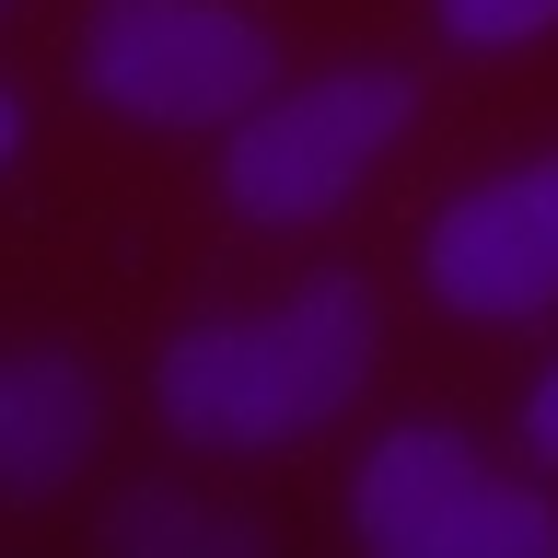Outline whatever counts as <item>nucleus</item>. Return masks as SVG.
Masks as SVG:
<instances>
[{"label":"nucleus","mask_w":558,"mask_h":558,"mask_svg":"<svg viewBox=\"0 0 558 558\" xmlns=\"http://www.w3.org/2000/svg\"><path fill=\"white\" fill-rule=\"evenodd\" d=\"M94 442H105V384L70 349H12L0 361V500L70 488Z\"/></svg>","instance_id":"obj_5"},{"label":"nucleus","mask_w":558,"mask_h":558,"mask_svg":"<svg viewBox=\"0 0 558 558\" xmlns=\"http://www.w3.org/2000/svg\"><path fill=\"white\" fill-rule=\"evenodd\" d=\"M279 82V47L244 0H94L82 94L129 129H233Z\"/></svg>","instance_id":"obj_2"},{"label":"nucleus","mask_w":558,"mask_h":558,"mask_svg":"<svg viewBox=\"0 0 558 558\" xmlns=\"http://www.w3.org/2000/svg\"><path fill=\"white\" fill-rule=\"evenodd\" d=\"M523 442H535V465H558V361H547V384L523 396Z\"/></svg>","instance_id":"obj_10"},{"label":"nucleus","mask_w":558,"mask_h":558,"mask_svg":"<svg viewBox=\"0 0 558 558\" xmlns=\"http://www.w3.org/2000/svg\"><path fill=\"white\" fill-rule=\"evenodd\" d=\"M12 151H24V105L0 94V163H12Z\"/></svg>","instance_id":"obj_12"},{"label":"nucleus","mask_w":558,"mask_h":558,"mask_svg":"<svg viewBox=\"0 0 558 558\" xmlns=\"http://www.w3.org/2000/svg\"><path fill=\"white\" fill-rule=\"evenodd\" d=\"M418 558H558V500L477 477L442 523H430V547H418Z\"/></svg>","instance_id":"obj_7"},{"label":"nucleus","mask_w":558,"mask_h":558,"mask_svg":"<svg viewBox=\"0 0 558 558\" xmlns=\"http://www.w3.org/2000/svg\"><path fill=\"white\" fill-rule=\"evenodd\" d=\"M523 186H535V209L558 221V151H547V163H523Z\"/></svg>","instance_id":"obj_11"},{"label":"nucleus","mask_w":558,"mask_h":558,"mask_svg":"<svg viewBox=\"0 0 558 558\" xmlns=\"http://www.w3.org/2000/svg\"><path fill=\"white\" fill-rule=\"evenodd\" d=\"M384 314L361 279H303L279 314H209L151 361V408L209 453H279L373 384Z\"/></svg>","instance_id":"obj_1"},{"label":"nucleus","mask_w":558,"mask_h":558,"mask_svg":"<svg viewBox=\"0 0 558 558\" xmlns=\"http://www.w3.org/2000/svg\"><path fill=\"white\" fill-rule=\"evenodd\" d=\"M408 117H418L408 70H326L303 94L233 117L221 198H233L244 221H279V233H291V221H326V209H349V186L408 140Z\"/></svg>","instance_id":"obj_3"},{"label":"nucleus","mask_w":558,"mask_h":558,"mask_svg":"<svg viewBox=\"0 0 558 558\" xmlns=\"http://www.w3.org/2000/svg\"><path fill=\"white\" fill-rule=\"evenodd\" d=\"M418 268H430V291H442L453 314H477V326H523V314L558 303V221L535 209L523 174H500V186H477V198H453L442 221H430Z\"/></svg>","instance_id":"obj_4"},{"label":"nucleus","mask_w":558,"mask_h":558,"mask_svg":"<svg viewBox=\"0 0 558 558\" xmlns=\"http://www.w3.org/2000/svg\"><path fill=\"white\" fill-rule=\"evenodd\" d=\"M453 47H535L558 24V0H430Z\"/></svg>","instance_id":"obj_9"},{"label":"nucleus","mask_w":558,"mask_h":558,"mask_svg":"<svg viewBox=\"0 0 558 558\" xmlns=\"http://www.w3.org/2000/svg\"><path fill=\"white\" fill-rule=\"evenodd\" d=\"M105 547H117V558H244L256 535H244L233 512L174 500V488H129V500L105 512Z\"/></svg>","instance_id":"obj_8"},{"label":"nucleus","mask_w":558,"mask_h":558,"mask_svg":"<svg viewBox=\"0 0 558 558\" xmlns=\"http://www.w3.org/2000/svg\"><path fill=\"white\" fill-rule=\"evenodd\" d=\"M465 488H477V442L442 430V418H408V430H384V442H373V465H361V488H349V512H361V535H373L384 558H418V547H430V523H442Z\"/></svg>","instance_id":"obj_6"}]
</instances>
